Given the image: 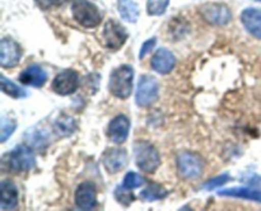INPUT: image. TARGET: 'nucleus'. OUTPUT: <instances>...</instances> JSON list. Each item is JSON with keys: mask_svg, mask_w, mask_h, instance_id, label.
<instances>
[{"mask_svg": "<svg viewBox=\"0 0 261 211\" xmlns=\"http://www.w3.org/2000/svg\"><path fill=\"white\" fill-rule=\"evenodd\" d=\"M133 80H134L133 66L127 64L117 66L111 71V75H110V92L116 98L127 99L133 93Z\"/></svg>", "mask_w": 261, "mask_h": 211, "instance_id": "1", "label": "nucleus"}, {"mask_svg": "<svg viewBox=\"0 0 261 211\" xmlns=\"http://www.w3.org/2000/svg\"><path fill=\"white\" fill-rule=\"evenodd\" d=\"M3 165L9 172H30L36 167L35 153L28 145H18L12 152L4 155Z\"/></svg>", "mask_w": 261, "mask_h": 211, "instance_id": "2", "label": "nucleus"}, {"mask_svg": "<svg viewBox=\"0 0 261 211\" xmlns=\"http://www.w3.org/2000/svg\"><path fill=\"white\" fill-rule=\"evenodd\" d=\"M133 152H134L135 163L143 172L154 173L161 165L160 153L150 142L138 140L135 141Z\"/></svg>", "mask_w": 261, "mask_h": 211, "instance_id": "3", "label": "nucleus"}, {"mask_svg": "<svg viewBox=\"0 0 261 211\" xmlns=\"http://www.w3.org/2000/svg\"><path fill=\"white\" fill-rule=\"evenodd\" d=\"M71 14L79 24L86 28H96L102 22V13L88 0H74L71 3Z\"/></svg>", "mask_w": 261, "mask_h": 211, "instance_id": "4", "label": "nucleus"}, {"mask_svg": "<svg viewBox=\"0 0 261 211\" xmlns=\"http://www.w3.org/2000/svg\"><path fill=\"white\" fill-rule=\"evenodd\" d=\"M204 168L203 158L195 153L184 152L177 155V170L184 179H198L204 173Z\"/></svg>", "mask_w": 261, "mask_h": 211, "instance_id": "5", "label": "nucleus"}, {"mask_svg": "<svg viewBox=\"0 0 261 211\" xmlns=\"http://www.w3.org/2000/svg\"><path fill=\"white\" fill-rule=\"evenodd\" d=\"M160 96V85L154 76L144 74L138 80L135 102L139 107H149L154 103Z\"/></svg>", "mask_w": 261, "mask_h": 211, "instance_id": "6", "label": "nucleus"}, {"mask_svg": "<svg viewBox=\"0 0 261 211\" xmlns=\"http://www.w3.org/2000/svg\"><path fill=\"white\" fill-rule=\"evenodd\" d=\"M103 45L110 50H119L125 45L127 40V32L116 20H107L102 31Z\"/></svg>", "mask_w": 261, "mask_h": 211, "instance_id": "7", "label": "nucleus"}, {"mask_svg": "<svg viewBox=\"0 0 261 211\" xmlns=\"http://www.w3.org/2000/svg\"><path fill=\"white\" fill-rule=\"evenodd\" d=\"M53 91L59 96H70L79 88V74L75 70H64L54 78Z\"/></svg>", "mask_w": 261, "mask_h": 211, "instance_id": "8", "label": "nucleus"}, {"mask_svg": "<svg viewBox=\"0 0 261 211\" xmlns=\"http://www.w3.org/2000/svg\"><path fill=\"white\" fill-rule=\"evenodd\" d=\"M200 13L204 19L213 25H226L232 19L231 9L224 4L209 3L200 8Z\"/></svg>", "mask_w": 261, "mask_h": 211, "instance_id": "9", "label": "nucleus"}, {"mask_svg": "<svg viewBox=\"0 0 261 211\" xmlns=\"http://www.w3.org/2000/svg\"><path fill=\"white\" fill-rule=\"evenodd\" d=\"M22 58V48L9 37H4L0 41V64L3 68H15Z\"/></svg>", "mask_w": 261, "mask_h": 211, "instance_id": "10", "label": "nucleus"}, {"mask_svg": "<svg viewBox=\"0 0 261 211\" xmlns=\"http://www.w3.org/2000/svg\"><path fill=\"white\" fill-rule=\"evenodd\" d=\"M129 158H127L126 150L122 147H110L102 155V163L109 173H119L127 165Z\"/></svg>", "mask_w": 261, "mask_h": 211, "instance_id": "11", "label": "nucleus"}, {"mask_svg": "<svg viewBox=\"0 0 261 211\" xmlns=\"http://www.w3.org/2000/svg\"><path fill=\"white\" fill-rule=\"evenodd\" d=\"M75 205L82 210H92L97 206V191L93 183L83 182L76 187L74 193Z\"/></svg>", "mask_w": 261, "mask_h": 211, "instance_id": "12", "label": "nucleus"}, {"mask_svg": "<svg viewBox=\"0 0 261 211\" xmlns=\"http://www.w3.org/2000/svg\"><path fill=\"white\" fill-rule=\"evenodd\" d=\"M130 132V119L125 114H117L109 125V136L115 144H122Z\"/></svg>", "mask_w": 261, "mask_h": 211, "instance_id": "13", "label": "nucleus"}, {"mask_svg": "<svg viewBox=\"0 0 261 211\" xmlns=\"http://www.w3.org/2000/svg\"><path fill=\"white\" fill-rule=\"evenodd\" d=\"M18 80H19L23 85L41 88V86L46 83V80H47V74L43 70L42 66L37 65V64H32V65L27 66V68L19 74Z\"/></svg>", "mask_w": 261, "mask_h": 211, "instance_id": "14", "label": "nucleus"}, {"mask_svg": "<svg viewBox=\"0 0 261 211\" xmlns=\"http://www.w3.org/2000/svg\"><path fill=\"white\" fill-rule=\"evenodd\" d=\"M152 69L158 74H168L173 70L176 64V57L168 48H158L153 55Z\"/></svg>", "mask_w": 261, "mask_h": 211, "instance_id": "15", "label": "nucleus"}, {"mask_svg": "<svg viewBox=\"0 0 261 211\" xmlns=\"http://www.w3.org/2000/svg\"><path fill=\"white\" fill-rule=\"evenodd\" d=\"M18 206L17 186L9 179L0 183V208L2 210H14Z\"/></svg>", "mask_w": 261, "mask_h": 211, "instance_id": "16", "label": "nucleus"}, {"mask_svg": "<svg viewBox=\"0 0 261 211\" xmlns=\"http://www.w3.org/2000/svg\"><path fill=\"white\" fill-rule=\"evenodd\" d=\"M241 22L245 29L252 37L261 40V10L255 9V8H247L242 10Z\"/></svg>", "mask_w": 261, "mask_h": 211, "instance_id": "17", "label": "nucleus"}, {"mask_svg": "<svg viewBox=\"0 0 261 211\" xmlns=\"http://www.w3.org/2000/svg\"><path fill=\"white\" fill-rule=\"evenodd\" d=\"M24 140L28 146L36 147V149H42L46 147L50 142V134L45 127L35 126L32 129H28L24 134Z\"/></svg>", "mask_w": 261, "mask_h": 211, "instance_id": "18", "label": "nucleus"}, {"mask_svg": "<svg viewBox=\"0 0 261 211\" xmlns=\"http://www.w3.org/2000/svg\"><path fill=\"white\" fill-rule=\"evenodd\" d=\"M221 196H228V197L244 198V200L255 201L261 203V191L252 187H233L226 188L223 191H219Z\"/></svg>", "mask_w": 261, "mask_h": 211, "instance_id": "19", "label": "nucleus"}, {"mask_svg": "<svg viewBox=\"0 0 261 211\" xmlns=\"http://www.w3.org/2000/svg\"><path fill=\"white\" fill-rule=\"evenodd\" d=\"M120 17L129 23H135L139 18V7L135 0H117Z\"/></svg>", "mask_w": 261, "mask_h": 211, "instance_id": "20", "label": "nucleus"}, {"mask_svg": "<svg viewBox=\"0 0 261 211\" xmlns=\"http://www.w3.org/2000/svg\"><path fill=\"white\" fill-rule=\"evenodd\" d=\"M167 193L168 191L163 186L158 185V183H150L140 192V196H142V200L147 201V202H153V201L165 198Z\"/></svg>", "mask_w": 261, "mask_h": 211, "instance_id": "21", "label": "nucleus"}, {"mask_svg": "<svg viewBox=\"0 0 261 211\" xmlns=\"http://www.w3.org/2000/svg\"><path fill=\"white\" fill-rule=\"evenodd\" d=\"M0 85H2L3 93L7 94V96L12 97V98H25L28 97V92L25 89H23L22 86L17 85V84L13 83L12 80L5 78V75L0 76Z\"/></svg>", "mask_w": 261, "mask_h": 211, "instance_id": "22", "label": "nucleus"}, {"mask_svg": "<svg viewBox=\"0 0 261 211\" xmlns=\"http://www.w3.org/2000/svg\"><path fill=\"white\" fill-rule=\"evenodd\" d=\"M75 121L68 114H61L55 121V131L59 136H70L75 131Z\"/></svg>", "mask_w": 261, "mask_h": 211, "instance_id": "23", "label": "nucleus"}, {"mask_svg": "<svg viewBox=\"0 0 261 211\" xmlns=\"http://www.w3.org/2000/svg\"><path fill=\"white\" fill-rule=\"evenodd\" d=\"M15 129H17V122L3 114L2 121H0V142L7 141L15 131Z\"/></svg>", "mask_w": 261, "mask_h": 211, "instance_id": "24", "label": "nucleus"}, {"mask_svg": "<svg viewBox=\"0 0 261 211\" xmlns=\"http://www.w3.org/2000/svg\"><path fill=\"white\" fill-rule=\"evenodd\" d=\"M170 0H147V12L149 15H162L168 8Z\"/></svg>", "mask_w": 261, "mask_h": 211, "instance_id": "25", "label": "nucleus"}, {"mask_svg": "<svg viewBox=\"0 0 261 211\" xmlns=\"http://www.w3.org/2000/svg\"><path fill=\"white\" fill-rule=\"evenodd\" d=\"M143 183H144V178L135 172L126 173V175L124 177V180H122V186L129 191L139 188L140 186H143Z\"/></svg>", "mask_w": 261, "mask_h": 211, "instance_id": "26", "label": "nucleus"}, {"mask_svg": "<svg viewBox=\"0 0 261 211\" xmlns=\"http://www.w3.org/2000/svg\"><path fill=\"white\" fill-rule=\"evenodd\" d=\"M229 180H231V177H229L227 173L226 174L217 175V177L211 178L209 180H206V182L203 185V188L206 191H213V190H216V188L224 186L226 183H228Z\"/></svg>", "mask_w": 261, "mask_h": 211, "instance_id": "27", "label": "nucleus"}, {"mask_svg": "<svg viewBox=\"0 0 261 211\" xmlns=\"http://www.w3.org/2000/svg\"><path fill=\"white\" fill-rule=\"evenodd\" d=\"M127 191L129 190H126L124 186H120V187H117L115 190V197H116V200L125 206H129L132 203V201H134V195L127 193Z\"/></svg>", "mask_w": 261, "mask_h": 211, "instance_id": "28", "label": "nucleus"}, {"mask_svg": "<svg viewBox=\"0 0 261 211\" xmlns=\"http://www.w3.org/2000/svg\"><path fill=\"white\" fill-rule=\"evenodd\" d=\"M155 42H157V40H155V38H150V40H147L144 43H143L142 47H140V52H139L140 60H142L143 57H145V56H147L148 53H149L150 51L154 48Z\"/></svg>", "mask_w": 261, "mask_h": 211, "instance_id": "29", "label": "nucleus"}, {"mask_svg": "<svg viewBox=\"0 0 261 211\" xmlns=\"http://www.w3.org/2000/svg\"><path fill=\"white\" fill-rule=\"evenodd\" d=\"M66 0H37L38 5H40L42 9H48V8L58 7V5L64 4Z\"/></svg>", "mask_w": 261, "mask_h": 211, "instance_id": "30", "label": "nucleus"}, {"mask_svg": "<svg viewBox=\"0 0 261 211\" xmlns=\"http://www.w3.org/2000/svg\"><path fill=\"white\" fill-rule=\"evenodd\" d=\"M256 2H261V0H256Z\"/></svg>", "mask_w": 261, "mask_h": 211, "instance_id": "31", "label": "nucleus"}]
</instances>
